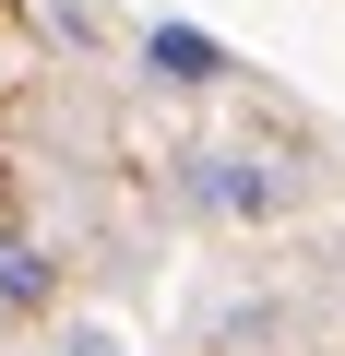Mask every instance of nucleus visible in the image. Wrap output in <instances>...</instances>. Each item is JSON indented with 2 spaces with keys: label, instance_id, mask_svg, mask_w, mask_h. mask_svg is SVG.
<instances>
[{
  "label": "nucleus",
  "instance_id": "nucleus-3",
  "mask_svg": "<svg viewBox=\"0 0 345 356\" xmlns=\"http://www.w3.org/2000/svg\"><path fill=\"white\" fill-rule=\"evenodd\" d=\"M0 297H13V309L48 297V250H36V238H0Z\"/></svg>",
  "mask_w": 345,
  "mask_h": 356
},
{
  "label": "nucleus",
  "instance_id": "nucleus-1",
  "mask_svg": "<svg viewBox=\"0 0 345 356\" xmlns=\"http://www.w3.org/2000/svg\"><path fill=\"white\" fill-rule=\"evenodd\" d=\"M179 191H191L203 214H274V178H262L250 154H179Z\"/></svg>",
  "mask_w": 345,
  "mask_h": 356
},
{
  "label": "nucleus",
  "instance_id": "nucleus-5",
  "mask_svg": "<svg viewBox=\"0 0 345 356\" xmlns=\"http://www.w3.org/2000/svg\"><path fill=\"white\" fill-rule=\"evenodd\" d=\"M72 13H84V0H72Z\"/></svg>",
  "mask_w": 345,
  "mask_h": 356
},
{
  "label": "nucleus",
  "instance_id": "nucleus-4",
  "mask_svg": "<svg viewBox=\"0 0 345 356\" xmlns=\"http://www.w3.org/2000/svg\"><path fill=\"white\" fill-rule=\"evenodd\" d=\"M60 356H119V332H95V321H84V332H72Z\"/></svg>",
  "mask_w": 345,
  "mask_h": 356
},
{
  "label": "nucleus",
  "instance_id": "nucleus-2",
  "mask_svg": "<svg viewBox=\"0 0 345 356\" xmlns=\"http://www.w3.org/2000/svg\"><path fill=\"white\" fill-rule=\"evenodd\" d=\"M143 60H155L167 83H215V72H227V48H215V36H191V24H155V36H143Z\"/></svg>",
  "mask_w": 345,
  "mask_h": 356
}]
</instances>
